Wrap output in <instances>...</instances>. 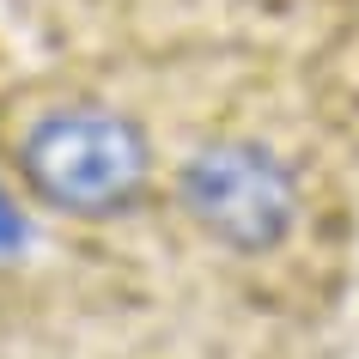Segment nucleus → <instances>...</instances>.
Here are the masks:
<instances>
[{
  "mask_svg": "<svg viewBox=\"0 0 359 359\" xmlns=\"http://www.w3.org/2000/svg\"><path fill=\"white\" fill-rule=\"evenodd\" d=\"M25 183L55 213L74 219H110L134 208L147 189V140L128 116L97 104H61L37 116L19 140Z\"/></svg>",
  "mask_w": 359,
  "mask_h": 359,
  "instance_id": "f257e3e1",
  "label": "nucleus"
},
{
  "mask_svg": "<svg viewBox=\"0 0 359 359\" xmlns=\"http://www.w3.org/2000/svg\"><path fill=\"white\" fill-rule=\"evenodd\" d=\"M183 208L226 250H274L299 219V177L262 140H213L183 165Z\"/></svg>",
  "mask_w": 359,
  "mask_h": 359,
  "instance_id": "f03ea898",
  "label": "nucleus"
},
{
  "mask_svg": "<svg viewBox=\"0 0 359 359\" xmlns=\"http://www.w3.org/2000/svg\"><path fill=\"white\" fill-rule=\"evenodd\" d=\"M25 244V219H19V208L6 201V189H0V250H19Z\"/></svg>",
  "mask_w": 359,
  "mask_h": 359,
  "instance_id": "7ed1b4c3",
  "label": "nucleus"
}]
</instances>
